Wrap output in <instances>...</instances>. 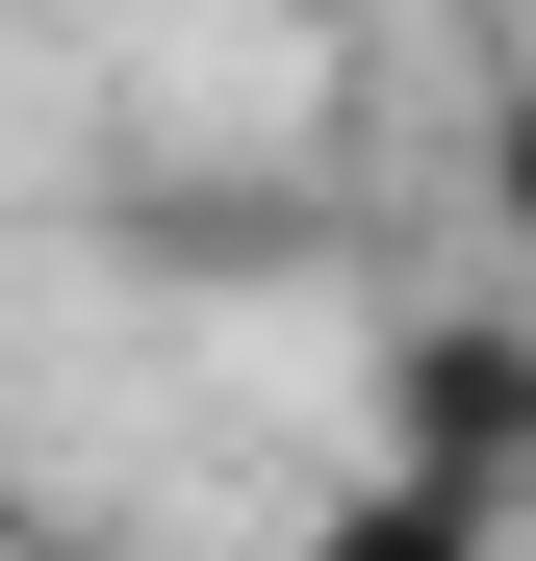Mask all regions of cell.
<instances>
[{"label":"cell","instance_id":"2","mask_svg":"<svg viewBox=\"0 0 536 561\" xmlns=\"http://www.w3.org/2000/svg\"><path fill=\"white\" fill-rule=\"evenodd\" d=\"M0 536H26V511H0Z\"/></svg>","mask_w":536,"mask_h":561},{"label":"cell","instance_id":"1","mask_svg":"<svg viewBox=\"0 0 536 561\" xmlns=\"http://www.w3.org/2000/svg\"><path fill=\"white\" fill-rule=\"evenodd\" d=\"M307 561H486V485H434V459H409V485H357Z\"/></svg>","mask_w":536,"mask_h":561}]
</instances>
